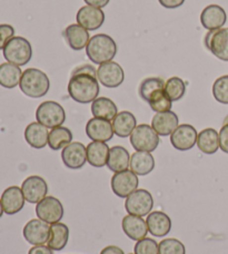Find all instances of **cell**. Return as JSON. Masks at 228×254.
Returning a JSON list of instances; mask_svg holds the SVG:
<instances>
[{"mask_svg":"<svg viewBox=\"0 0 228 254\" xmlns=\"http://www.w3.org/2000/svg\"><path fill=\"white\" fill-rule=\"evenodd\" d=\"M227 15L225 9L218 4H209L200 13V22L207 30H218L226 24Z\"/></svg>","mask_w":228,"mask_h":254,"instance_id":"cell-18","label":"cell"},{"mask_svg":"<svg viewBox=\"0 0 228 254\" xmlns=\"http://www.w3.org/2000/svg\"><path fill=\"white\" fill-rule=\"evenodd\" d=\"M63 206L58 198L54 196H46L36 205V214L38 219L48 224L60 222L63 216Z\"/></svg>","mask_w":228,"mask_h":254,"instance_id":"cell-11","label":"cell"},{"mask_svg":"<svg viewBox=\"0 0 228 254\" xmlns=\"http://www.w3.org/2000/svg\"><path fill=\"white\" fill-rule=\"evenodd\" d=\"M72 140V133L69 128L63 126H58L49 131L48 145L53 151H59L69 145Z\"/></svg>","mask_w":228,"mask_h":254,"instance_id":"cell-33","label":"cell"},{"mask_svg":"<svg viewBox=\"0 0 228 254\" xmlns=\"http://www.w3.org/2000/svg\"><path fill=\"white\" fill-rule=\"evenodd\" d=\"M15 37V28L11 25H0V49H3L9 40Z\"/></svg>","mask_w":228,"mask_h":254,"instance_id":"cell-40","label":"cell"},{"mask_svg":"<svg viewBox=\"0 0 228 254\" xmlns=\"http://www.w3.org/2000/svg\"><path fill=\"white\" fill-rule=\"evenodd\" d=\"M226 124H228V115L225 117V120H224V123H223V125H226Z\"/></svg>","mask_w":228,"mask_h":254,"instance_id":"cell-47","label":"cell"},{"mask_svg":"<svg viewBox=\"0 0 228 254\" xmlns=\"http://www.w3.org/2000/svg\"><path fill=\"white\" fill-rule=\"evenodd\" d=\"M4 60L17 66H25L28 64L33 57V47L29 40H27L20 36L9 40L8 44L2 49Z\"/></svg>","mask_w":228,"mask_h":254,"instance_id":"cell-4","label":"cell"},{"mask_svg":"<svg viewBox=\"0 0 228 254\" xmlns=\"http://www.w3.org/2000/svg\"><path fill=\"white\" fill-rule=\"evenodd\" d=\"M84 1L86 2V4L97 8H104L109 3V0H84Z\"/></svg>","mask_w":228,"mask_h":254,"instance_id":"cell-45","label":"cell"},{"mask_svg":"<svg viewBox=\"0 0 228 254\" xmlns=\"http://www.w3.org/2000/svg\"><path fill=\"white\" fill-rule=\"evenodd\" d=\"M129 169L135 174L140 176H145L152 173L155 169V160L152 153L135 152L130 156Z\"/></svg>","mask_w":228,"mask_h":254,"instance_id":"cell-26","label":"cell"},{"mask_svg":"<svg viewBox=\"0 0 228 254\" xmlns=\"http://www.w3.org/2000/svg\"><path fill=\"white\" fill-rule=\"evenodd\" d=\"M154 198L150 192L144 189H137L129 196L126 197L125 208L128 214L146 216L153 210Z\"/></svg>","mask_w":228,"mask_h":254,"instance_id":"cell-7","label":"cell"},{"mask_svg":"<svg viewBox=\"0 0 228 254\" xmlns=\"http://www.w3.org/2000/svg\"><path fill=\"white\" fill-rule=\"evenodd\" d=\"M213 96L218 103L228 105V75L217 78L213 84Z\"/></svg>","mask_w":228,"mask_h":254,"instance_id":"cell-37","label":"cell"},{"mask_svg":"<svg viewBox=\"0 0 228 254\" xmlns=\"http://www.w3.org/2000/svg\"><path fill=\"white\" fill-rule=\"evenodd\" d=\"M148 104L150 108L156 113L170 112L172 106V102L171 101V98L167 96L165 89L158 90V92L155 93L153 96L150 97Z\"/></svg>","mask_w":228,"mask_h":254,"instance_id":"cell-36","label":"cell"},{"mask_svg":"<svg viewBox=\"0 0 228 254\" xmlns=\"http://www.w3.org/2000/svg\"><path fill=\"white\" fill-rule=\"evenodd\" d=\"M36 120L47 128H55L65 123L66 113L59 103L47 101L38 106L36 111Z\"/></svg>","mask_w":228,"mask_h":254,"instance_id":"cell-6","label":"cell"},{"mask_svg":"<svg viewBox=\"0 0 228 254\" xmlns=\"http://www.w3.org/2000/svg\"><path fill=\"white\" fill-rule=\"evenodd\" d=\"M130 254H133V253H130ZM134 254H135V253H134Z\"/></svg>","mask_w":228,"mask_h":254,"instance_id":"cell-48","label":"cell"},{"mask_svg":"<svg viewBox=\"0 0 228 254\" xmlns=\"http://www.w3.org/2000/svg\"><path fill=\"white\" fill-rule=\"evenodd\" d=\"M122 231L130 240L140 241L146 238L148 233V228L146 221L141 216L128 214L126 215L121 222Z\"/></svg>","mask_w":228,"mask_h":254,"instance_id":"cell-22","label":"cell"},{"mask_svg":"<svg viewBox=\"0 0 228 254\" xmlns=\"http://www.w3.org/2000/svg\"><path fill=\"white\" fill-rule=\"evenodd\" d=\"M148 232L153 237L163 238L171 232V220L166 213L161 211L150 212L146 219Z\"/></svg>","mask_w":228,"mask_h":254,"instance_id":"cell-19","label":"cell"},{"mask_svg":"<svg viewBox=\"0 0 228 254\" xmlns=\"http://www.w3.org/2000/svg\"><path fill=\"white\" fill-rule=\"evenodd\" d=\"M204 44L214 56L223 62H228V28L208 30Z\"/></svg>","mask_w":228,"mask_h":254,"instance_id":"cell-8","label":"cell"},{"mask_svg":"<svg viewBox=\"0 0 228 254\" xmlns=\"http://www.w3.org/2000/svg\"><path fill=\"white\" fill-rule=\"evenodd\" d=\"M63 36L67 39L69 47L74 51H81L87 47L90 39L89 31L78 24L67 26V28L63 31Z\"/></svg>","mask_w":228,"mask_h":254,"instance_id":"cell-24","label":"cell"},{"mask_svg":"<svg viewBox=\"0 0 228 254\" xmlns=\"http://www.w3.org/2000/svg\"><path fill=\"white\" fill-rule=\"evenodd\" d=\"M77 24L88 31L100 28L105 22V12L102 8L93 7L89 4L81 7L76 15Z\"/></svg>","mask_w":228,"mask_h":254,"instance_id":"cell-16","label":"cell"},{"mask_svg":"<svg viewBox=\"0 0 228 254\" xmlns=\"http://www.w3.org/2000/svg\"><path fill=\"white\" fill-rule=\"evenodd\" d=\"M48 128L38 122L30 123L25 129V139L31 147L42 149L48 145Z\"/></svg>","mask_w":228,"mask_h":254,"instance_id":"cell-23","label":"cell"},{"mask_svg":"<svg viewBox=\"0 0 228 254\" xmlns=\"http://www.w3.org/2000/svg\"><path fill=\"white\" fill-rule=\"evenodd\" d=\"M135 254H159L158 243L150 238H145L137 241L134 248Z\"/></svg>","mask_w":228,"mask_h":254,"instance_id":"cell-39","label":"cell"},{"mask_svg":"<svg viewBox=\"0 0 228 254\" xmlns=\"http://www.w3.org/2000/svg\"><path fill=\"white\" fill-rule=\"evenodd\" d=\"M165 92L171 102H177L185 96L186 84L179 77H171L165 83Z\"/></svg>","mask_w":228,"mask_h":254,"instance_id":"cell-35","label":"cell"},{"mask_svg":"<svg viewBox=\"0 0 228 254\" xmlns=\"http://www.w3.org/2000/svg\"><path fill=\"white\" fill-rule=\"evenodd\" d=\"M162 89H165V81L159 78V77H148V78H145L140 83L138 94L141 99L148 103L150 97Z\"/></svg>","mask_w":228,"mask_h":254,"instance_id":"cell-34","label":"cell"},{"mask_svg":"<svg viewBox=\"0 0 228 254\" xmlns=\"http://www.w3.org/2000/svg\"><path fill=\"white\" fill-rule=\"evenodd\" d=\"M99 81L97 76L89 72L72 71L68 83V93L75 102L79 104L93 103L98 98Z\"/></svg>","mask_w":228,"mask_h":254,"instance_id":"cell-1","label":"cell"},{"mask_svg":"<svg viewBox=\"0 0 228 254\" xmlns=\"http://www.w3.org/2000/svg\"><path fill=\"white\" fill-rule=\"evenodd\" d=\"M112 124L115 135H117L118 137L126 138L130 136L136 128L137 121L133 113L122 111L118 113L115 119L112 121Z\"/></svg>","mask_w":228,"mask_h":254,"instance_id":"cell-25","label":"cell"},{"mask_svg":"<svg viewBox=\"0 0 228 254\" xmlns=\"http://www.w3.org/2000/svg\"><path fill=\"white\" fill-rule=\"evenodd\" d=\"M21 190L27 202L37 204L47 196L48 185L42 176L33 175L22 182Z\"/></svg>","mask_w":228,"mask_h":254,"instance_id":"cell-13","label":"cell"},{"mask_svg":"<svg viewBox=\"0 0 228 254\" xmlns=\"http://www.w3.org/2000/svg\"><path fill=\"white\" fill-rule=\"evenodd\" d=\"M97 79L105 87L117 88L124 83L125 72L118 63L107 62L97 68Z\"/></svg>","mask_w":228,"mask_h":254,"instance_id":"cell-10","label":"cell"},{"mask_svg":"<svg viewBox=\"0 0 228 254\" xmlns=\"http://www.w3.org/2000/svg\"><path fill=\"white\" fill-rule=\"evenodd\" d=\"M19 87L26 96L40 98L48 93L50 80L43 70L38 68H28L22 72Z\"/></svg>","mask_w":228,"mask_h":254,"instance_id":"cell-3","label":"cell"},{"mask_svg":"<svg viewBox=\"0 0 228 254\" xmlns=\"http://www.w3.org/2000/svg\"><path fill=\"white\" fill-rule=\"evenodd\" d=\"M159 254H186V248L179 240L165 239L159 242Z\"/></svg>","mask_w":228,"mask_h":254,"instance_id":"cell-38","label":"cell"},{"mask_svg":"<svg viewBox=\"0 0 228 254\" xmlns=\"http://www.w3.org/2000/svg\"><path fill=\"white\" fill-rule=\"evenodd\" d=\"M22 72L19 66L11 63H3L0 65V86L3 88L12 89L20 83Z\"/></svg>","mask_w":228,"mask_h":254,"instance_id":"cell-31","label":"cell"},{"mask_svg":"<svg viewBox=\"0 0 228 254\" xmlns=\"http://www.w3.org/2000/svg\"><path fill=\"white\" fill-rule=\"evenodd\" d=\"M179 126V119L174 112L156 113L152 120V127L159 136L171 135Z\"/></svg>","mask_w":228,"mask_h":254,"instance_id":"cell-21","label":"cell"},{"mask_svg":"<svg viewBox=\"0 0 228 254\" xmlns=\"http://www.w3.org/2000/svg\"><path fill=\"white\" fill-rule=\"evenodd\" d=\"M26 198L22 193L21 188L10 187L3 190L1 195V203L3 211L8 215L17 214L25 206Z\"/></svg>","mask_w":228,"mask_h":254,"instance_id":"cell-20","label":"cell"},{"mask_svg":"<svg viewBox=\"0 0 228 254\" xmlns=\"http://www.w3.org/2000/svg\"><path fill=\"white\" fill-rule=\"evenodd\" d=\"M91 113L96 119L113 121L118 114L116 104L111 98L98 97L91 103Z\"/></svg>","mask_w":228,"mask_h":254,"instance_id":"cell-30","label":"cell"},{"mask_svg":"<svg viewBox=\"0 0 228 254\" xmlns=\"http://www.w3.org/2000/svg\"><path fill=\"white\" fill-rule=\"evenodd\" d=\"M117 54V44L111 36L97 34L89 39L86 47L88 60L97 65L112 62Z\"/></svg>","mask_w":228,"mask_h":254,"instance_id":"cell-2","label":"cell"},{"mask_svg":"<svg viewBox=\"0 0 228 254\" xmlns=\"http://www.w3.org/2000/svg\"><path fill=\"white\" fill-rule=\"evenodd\" d=\"M129 162L130 155L125 147L117 145L109 149L107 167L114 173L128 170Z\"/></svg>","mask_w":228,"mask_h":254,"instance_id":"cell-27","label":"cell"},{"mask_svg":"<svg viewBox=\"0 0 228 254\" xmlns=\"http://www.w3.org/2000/svg\"><path fill=\"white\" fill-rule=\"evenodd\" d=\"M218 134H220V148L228 154V124L223 125Z\"/></svg>","mask_w":228,"mask_h":254,"instance_id":"cell-41","label":"cell"},{"mask_svg":"<svg viewBox=\"0 0 228 254\" xmlns=\"http://www.w3.org/2000/svg\"><path fill=\"white\" fill-rule=\"evenodd\" d=\"M86 134L93 142L107 143L113 138L115 133L111 121L93 117L86 125Z\"/></svg>","mask_w":228,"mask_h":254,"instance_id":"cell-17","label":"cell"},{"mask_svg":"<svg viewBox=\"0 0 228 254\" xmlns=\"http://www.w3.org/2000/svg\"><path fill=\"white\" fill-rule=\"evenodd\" d=\"M138 176L130 170L117 172L113 175L111 181L113 192L121 198L129 196L131 193L135 192L138 189Z\"/></svg>","mask_w":228,"mask_h":254,"instance_id":"cell-9","label":"cell"},{"mask_svg":"<svg viewBox=\"0 0 228 254\" xmlns=\"http://www.w3.org/2000/svg\"><path fill=\"white\" fill-rule=\"evenodd\" d=\"M3 213H4V211H3V206H2V203H1V198H0V217L2 216Z\"/></svg>","mask_w":228,"mask_h":254,"instance_id":"cell-46","label":"cell"},{"mask_svg":"<svg viewBox=\"0 0 228 254\" xmlns=\"http://www.w3.org/2000/svg\"><path fill=\"white\" fill-rule=\"evenodd\" d=\"M129 137L131 146L136 149V152L152 153L158 147L161 142L159 135L148 124L137 125Z\"/></svg>","mask_w":228,"mask_h":254,"instance_id":"cell-5","label":"cell"},{"mask_svg":"<svg viewBox=\"0 0 228 254\" xmlns=\"http://www.w3.org/2000/svg\"><path fill=\"white\" fill-rule=\"evenodd\" d=\"M63 165L70 170H79L87 162V149L83 143L71 142L61 151Z\"/></svg>","mask_w":228,"mask_h":254,"instance_id":"cell-15","label":"cell"},{"mask_svg":"<svg viewBox=\"0 0 228 254\" xmlns=\"http://www.w3.org/2000/svg\"><path fill=\"white\" fill-rule=\"evenodd\" d=\"M28 254H54V250L48 246L42 244V246H34L29 250Z\"/></svg>","mask_w":228,"mask_h":254,"instance_id":"cell-43","label":"cell"},{"mask_svg":"<svg viewBox=\"0 0 228 254\" xmlns=\"http://www.w3.org/2000/svg\"><path fill=\"white\" fill-rule=\"evenodd\" d=\"M159 3L166 9H176L182 6L185 0H158Z\"/></svg>","mask_w":228,"mask_h":254,"instance_id":"cell-42","label":"cell"},{"mask_svg":"<svg viewBox=\"0 0 228 254\" xmlns=\"http://www.w3.org/2000/svg\"><path fill=\"white\" fill-rule=\"evenodd\" d=\"M69 240V228L66 224L58 223L50 224V237L48 240V247L54 251H61L67 246Z\"/></svg>","mask_w":228,"mask_h":254,"instance_id":"cell-32","label":"cell"},{"mask_svg":"<svg viewBox=\"0 0 228 254\" xmlns=\"http://www.w3.org/2000/svg\"><path fill=\"white\" fill-rule=\"evenodd\" d=\"M100 254H125V253L120 248H118L116 246H109L103 249Z\"/></svg>","mask_w":228,"mask_h":254,"instance_id":"cell-44","label":"cell"},{"mask_svg":"<svg viewBox=\"0 0 228 254\" xmlns=\"http://www.w3.org/2000/svg\"><path fill=\"white\" fill-rule=\"evenodd\" d=\"M87 149V162L94 167L107 165L109 156V146L105 142H91L86 146Z\"/></svg>","mask_w":228,"mask_h":254,"instance_id":"cell-28","label":"cell"},{"mask_svg":"<svg viewBox=\"0 0 228 254\" xmlns=\"http://www.w3.org/2000/svg\"><path fill=\"white\" fill-rule=\"evenodd\" d=\"M196 145L204 154H215L220 149V134L214 128H205L198 133Z\"/></svg>","mask_w":228,"mask_h":254,"instance_id":"cell-29","label":"cell"},{"mask_svg":"<svg viewBox=\"0 0 228 254\" xmlns=\"http://www.w3.org/2000/svg\"><path fill=\"white\" fill-rule=\"evenodd\" d=\"M24 238L31 246H42L48 243L50 237V224L40 219H33L25 225Z\"/></svg>","mask_w":228,"mask_h":254,"instance_id":"cell-14","label":"cell"},{"mask_svg":"<svg viewBox=\"0 0 228 254\" xmlns=\"http://www.w3.org/2000/svg\"><path fill=\"white\" fill-rule=\"evenodd\" d=\"M198 133L194 126L189 124H181L172 131L171 135V143L177 151H189L197 144Z\"/></svg>","mask_w":228,"mask_h":254,"instance_id":"cell-12","label":"cell"}]
</instances>
